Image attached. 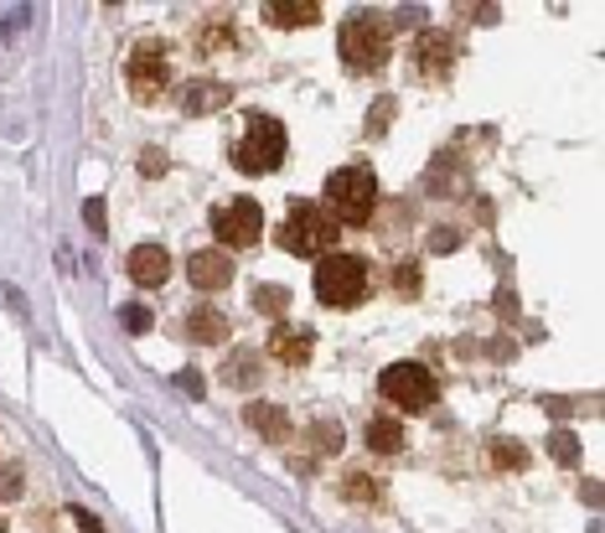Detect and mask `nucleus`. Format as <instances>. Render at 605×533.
<instances>
[{"mask_svg":"<svg viewBox=\"0 0 605 533\" xmlns=\"http://www.w3.org/2000/svg\"><path fill=\"white\" fill-rule=\"evenodd\" d=\"M311 291L321 306H332V311H352V306H363L368 300V264L357 254H327L316 264L311 275Z\"/></svg>","mask_w":605,"mask_h":533,"instance_id":"nucleus-1","label":"nucleus"},{"mask_svg":"<svg viewBox=\"0 0 605 533\" xmlns=\"http://www.w3.org/2000/svg\"><path fill=\"white\" fill-rule=\"evenodd\" d=\"M336 234H342V223L321 202H295L290 213H285V223H280V249L295 259H316L332 249Z\"/></svg>","mask_w":605,"mask_h":533,"instance_id":"nucleus-2","label":"nucleus"},{"mask_svg":"<svg viewBox=\"0 0 605 533\" xmlns=\"http://www.w3.org/2000/svg\"><path fill=\"white\" fill-rule=\"evenodd\" d=\"M285 151H290L285 125H280L274 115H249L244 135L234 140V166L238 171H249V177H264V171H274V166L285 161Z\"/></svg>","mask_w":605,"mask_h":533,"instance_id":"nucleus-3","label":"nucleus"},{"mask_svg":"<svg viewBox=\"0 0 605 533\" xmlns=\"http://www.w3.org/2000/svg\"><path fill=\"white\" fill-rule=\"evenodd\" d=\"M327 202H332V217L336 223H368L372 208H378V177L372 166H342L327 177Z\"/></svg>","mask_w":605,"mask_h":533,"instance_id":"nucleus-4","label":"nucleus"},{"mask_svg":"<svg viewBox=\"0 0 605 533\" xmlns=\"http://www.w3.org/2000/svg\"><path fill=\"white\" fill-rule=\"evenodd\" d=\"M336 52H342V62H347L352 73H378V68H389V26L378 16H352L347 26H342V37H336Z\"/></svg>","mask_w":605,"mask_h":533,"instance_id":"nucleus-5","label":"nucleus"},{"mask_svg":"<svg viewBox=\"0 0 605 533\" xmlns=\"http://www.w3.org/2000/svg\"><path fill=\"white\" fill-rule=\"evenodd\" d=\"M124 83H130V94L140 104H156L166 94V83H171V52H166V42H135V52L124 62Z\"/></svg>","mask_w":605,"mask_h":533,"instance_id":"nucleus-6","label":"nucleus"},{"mask_svg":"<svg viewBox=\"0 0 605 533\" xmlns=\"http://www.w3.org/2000/svg\"><path fill=\"white\" fill-rule=\"evenodd\" d=\"M378 389H383V399L389 404H399L404 415H414V410H430L435 404V374L425 368V363H389L383 368V378H378Z\"/></svg>","mask_w":605,"mask_h":533,"instance_id":"nucleus-7","label":"nucleus"},{"mask_svg":"<svg viewBox=\"0 0 605 533\" xmlns=\"http://www.w3.org/2000/svg\"><path fill=\"white\" fill-rule=\"evenodd\" d=\"M213 234L223 249H249L264 234V213H259L254 198H234V202H217L213 208Z\"/></svg>","mask_w":605,"mask_h":533,"instance_id":"nucleus-8","label":"nucleus"},{"mask_svg":"<svg viewBox=\"0 0 605 533\" xmlns=\"http://www.w3.org/2000/svg\"><path fill=\"white\" fill-rule=\"evenodd\" d=\"M450 68H455V37H446L440 26L419 32L414 37V73L425 83H440V79H450Z\"/></svg>","mask_w":605,"mask_h":533,"instance_id":"nucleus-9","label":"nucleus"},{"mask_svg":"<svg viewBox=\"0 0 605 533\" xmlns=\"http://www.w3.org/2000/svg\"><path fill=\"white\" fill-rule=\"evenodd\" d=\"M130 280H135L140 291H161L171 280V254L161 244H135L130 249Z\"/></svg>","mask_w":605,"mask_h":533,"instance_id":"nucleus-10","label":"nucleus"},{"mask_svg":"<svg viewBox=\"0 0 605 533\" xmlns=\"http://www.w3.org/2000/svg\"><path fill=\"white\" fill-rule=\"evenodd\" d=\"M187 275H192L197 291H223L234 280V259H228V249H197L187 259Z\"/></svg>","mask_w":605,"mask_h":533,"instance_id":"nucleus-11","label":"nucleus"},{"mask_svg":"<svg viewBox=\"0 0 605 533\" xmlns=\"http://www.w3.org/2000/svg\"><path fill=\"white\" fill-rule=\"evenodd\" d=\"M264 21L290 32V26H316L321 21V0H270L264 5Z\"/></svg>","mask_w":605,"mask_h":533,"instance_id":"nucleus-12","label":"nucleus"},{"mask_svg":"<svg viewBox=\"0 0 605 533\" xmlns=\"http://www.w3.org/2000/svg\"><path fill=\"white\" fill-rule=\"evenodd\" d=\"M311 342H316V336L306 332V327H274V332H270V353L280 357V363L300 368V363H311Z\"/></svg>","mask_w":605,"mask_h":533,"instance_id":"nucleus-13","label":"nucleus"},{"mask_svg":"<svg viewBox=\"0 0 605 533\" xmlns=\"http://www.w3.org/2000/svg\"><path fill=\"white\" fill-rule=\"evenodd\" d=\"M187 336L192 342H228V317L217 306H197L192 317H187Z\"/></svg>","mask_w":605,"mask_h":533,"instance_id":"nucleus-14","label":"nucleus"},{"mask_svg":"<svg viewBox=\"0 0 605 533\" xmlns=\"http://www.w3.org/2000/svg\"><path fill=\"white\" fill-rule=\"evenodd\" d=\"M223 104H228V88H223V83H192L187 99H181V109H187V115H213Z\"/></svg>","mask_w":605,"mask_h":533,"instance_id":"nucleus-15","label":"nucleus"},{"mask_svg":"<svg viewBox=\"0 0 605 533\" xmlns=\"http://www.w3.org/2000/svg\"><path fill=\"white\" fill-rule=\"evenodd\" d=\"M368 446L378 455H393V451H404V425L399 419H389V415H378L368 425Z\"/></svg>","mask_w":605,"mask_h":533,"instance_id":"nucleus-16","label":"nucleus"},{"mask_svg":"<svg viewBox=\"0 0 605 533\" xmlns=\"http://www.w3.org/2000/svg\"><path fill=\"white\" fill-rule=\"evenodd\" d=\"M249 425L264 440H285L290 435V419H285V410H274V404H249Z\"/></svg>","mask_w":605,"mask_h":533,"instance_id":"nucleus-17","label":"nucleus"},{"mask_svg":"<svg viewBox=\"0 0 605 533\" xmlns=\"http://www.w3.org/2000/svg\"><path fill=\"white\" fill-rule=\"evenodd\" d=\"M254 306L264 311V317H285V311H290V291H285V285H259Z\"/></svg>","mask_w":605,"mask_h":533,"instance_id":"nucleus-18","label":"nucleus"},{"mask_svg":"<svg viewBox=\"0 0 605 533\" xmlns=\"http://www.w3.org/2000/svg\"><path fill=\"white\" fill-rule=\"evenodd\" d=\"M491 461H497L502 472H523V466H527V451L518 446V440H491Z\"/></svg>","mask_w":605,"mask_h":533,"instance_id":"nucleus-19","label":"nucleus"},{"mask_svg":"<svg viewBox=\"0 0 605 533\" xmlns=\"http://www.w3.org/2000/svg\"><path fill=\"white\" fill-rule=\"evenodd\" d=\"M223 378H228L234 389H249V383L259 378V363H254L249 353H238V357H228V368H223Z\"/></svg>","mask_w":605,"mask_h":533,"instance_id":"nucleus-20","label":"nucleus"},{"mask_svg":"<svg viewBox=\"0 0 605 533\" xmlns=\"http://www.w3.org/2000/svg\"><path fill=\"white\" fill-rule=\"evenodd\" d=\"M554 455H559V461H574V455H580V440L565 430H554Z\"/></svg>","mask_w":605,"mask_h":533,"instance_id":"nucleus-21","label":"nucleus"},{"mask_svg":"<svg viewBox=\"0 0 605 533\" xmlns=\"http://www.w3.org/2000/svg\"><path fill=\"white\" fill-rule=\"evenodd\" d=\"M124 327H130V332H145V327H151V311H145V306H130V311H124Z\"/></svg>","mask_w":605,"mask_h":533,"instance_id":"nucleus-22","label":"nucleus"},{"mask_svg":"<svg viewBox=\"0 0 605 533\" xmlns=\"http://www.w3.org/2000/svg\"><path fill=\"white\" fill-rule=\"evenodd\" d=\"M393 285H399V291H414V285H419V275H414V270H404V264H399V270H393Z\"/></svg>","mask_w":605,"mask_h":533,"instance_id":"nucleus-23","label":"nucleus"},{"mask_svg":"<svg viewBox=\"0 0 605 533\" xmlns=\"http://www.w3.org/2000/svg\"><path fill=\"white\" fill-rule=\"evenodd\" d=\"M347 497H372V482H363V476H347Z\"/></svg>","mask_w":605,"mask_h":533,"instance_id":"nucleus-24","label":"nucleus"},{"mask_svg":"<svg viewBox=\"0 0 605 533\" xmlns=\"http://www.w3.org/2000/svg\"><path fill=\"white\" fill-rule=\"evenodd\" d=\"M316 446H327V451H336V446H342V435H336L332 425H327V430H316Z\"/></svg>","mask_w":605,"mask_h":533,"instance_id":"nucleus-25","label":"nucleus"},{"mask_svg":"<svg viewBox=\"0 0 605 533\" xmlns=\"http://www.w3.org/2000/svg\"><path fill=\"white\" fill-rule=\"evenodd\" d=\"M88 228H94V234H104V202H88Z\"/></svg>","mask_w":605,"mask_h":533,"instance_id":"nucleus-26","label":"nucleus"},{"mask_svg":"<svg viewBox=\"0 0 605 533\" xmlns=\"http://www.w3.org/2000/svg\"><path fill=\"white\" fill-rule=\"evenodd\" d=\"M181 389H187V394H202V374H181Z\"/></svg>","mask_w":605,"mask_h":533,"instance_id":"nucleus-27","label":"nucleus"}]
</instances>
